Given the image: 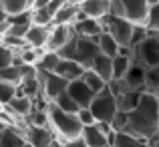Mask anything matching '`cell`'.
<instances>
[{"label": "cell", "instance_id": "f5cc1de1", "mask_svg": "<svg viewBox=\"0 0 159 147\" xmlns=\"http://www.w3.org/2000/svg\"><path fill=\"white\" fill-rule=\"evenodd\" d=\"M58 147H66V145H65V143H61V145H58Z\"/></svg>", "mask_w": 159, "mask_h": 147}, {"label": "cell", "instance_id": "8fae6325", "mask_svg": "<svg viewBox=\"0 0 159 147\" xmlns=\"http://www.w3.org/2000/svg\"><path fill=\"white\" fill-rule=\"evenodd\" d=\"M51 28H52V26H43V24H30V28H28L26 36H24L26 44H28V47H32V48L44 50V48H47V44H48Z\"/></svg>", "mask_w": 159, "mask_h": 147}, {"label": "cell", "instance_id": "52a82bcc", "mask_svg": "<svg viewBox=\"0 0 159 147\" xmlns=\"http://www.w3.org/2000/svg\"><path fill=\"white\" fill-rule=\"evenodd\" d=\"M133 58L139 61L145 67H159V34L149 32L135 48H133Z\"/></svg>", "mask_w": 159, "mask_h": 147}, {"label": "cell", "instance_id": "603a6c76", "mask_svg": "<svg viewBox=\"0 0 159 147\" xmlns=\"http://www.w3.org/2000/svg\"><path fill=\"white\" fill-rule=\"evenodd\" d=\"M26 137H24L22 127H8L2 133V147H24Z\"/></svg>", "mask_w": 159, "mask_h": 147}, {"label": "cell", "instance_id": "cb8c5ba5", "mask_svg": "<svg viewBox=\"0 0 159 147\" xmlns=\"http://www.w3.org/2000/svg\"><path fill=\"white\" fill-rule=\"evenodd\" d=\"M97 43H99V50H101L103 54H107V57H117L121 50V44L117 43L115 39H113L109 32H101V34L97 36Z\"/></svg>", "mask_w": 159, "mask_h": 147}, {"label": "cell", "instance_id": "681fc988", "mask_svg": "<svg viewBox=\"0 0 159 147\" xmlns=\"http://www.w3.org/2000/svg\"><path fill=\"white\" fill-rule=\"evenodd\" d=\"M155 95H157V99H159V89H157V91H155Z\"/></svg>", "mask_w": 159, "mask_h": 147}, {"label": "cell", "instance_id": "e575fe53", "mask_svg": "<svg viewBox=\"0 0 159 147\" xmlns=\"http://www.w3.org/2000/svg\"><path fill=\"white\" fill-rule=\"evenodd\" d=\"M16 93H18V89H16V87H12V85H8V83L0 81V103H2L4 107H6V103L14 97Z\"/></svg>", "mask_w": 159, "mask_h": 147}, {"label": "cell", "instance_id": "83f0119b", "mask_svg": "<svg viewBox=\"0 0 159 147\" xmlns=\"http://www.w3.org/2000/svg\"><path fill=\"white\" fill-rule=\"evenodd\" d=\"M83 81H85L87 85H89L91 89L95 91V93L103 91V89H105V87L109 85L105 79H103V77H99V75L95 73V71H91V69H87V71H85V75H83Z\"/></svg>", "mask_w": 159, "mask_h": 147}, {"label": "cell", "instance_id": "4fadbf2b", "mask_svg": "<svg viewBox=\"0 0 159 147\" xmlns=\"http://www.w3.org/2000/svg\"><path fill=\"white\" fill-rule=\"evenodd\" d=\"M85 67L81 65L79 61H73V58H61V62H58L57 71L54 73L61 75L65 81L73 83V81H79V79H83V75H85Z\"/></svg>", "mask_w": 159, "mask_h": 147}, {"label": "cell", "instance_id": "7a4b0ae2", "mask_svg": "<svg viewBox=\"0 0 159 147\" xmlns=\"http://www.w3.org/2000/svg\"><path fill=\"white\" fill-rule=\"evenodd\" d=\"M48 127L54 131V135H57V139L61 143L75 139V137H81L83 133V123L77 113L62 111L54 103L48 105Z\"/></svg>", "mask_w": 159, "mask_h": 147}, {"label": "cell", "instance_id": "f907efd6", "mask_svg": "<svg viewBox=\"0 0 159 147\" xmlns=\"http://www.w3.org/2000/svg\"><path fill=\"white\" fill-rule=\"evenodd\" d=\"M0 147H2V135H0Z\"/></svg>", "mask_w": 159, "mask_h": 147}, {"label": "cell", "instance_id": "7c38bea8", "mask_svg": "<svg viewBox=\"0 0 159 147\" xmlns=\"http://www.w3.org/2000/svg\"><path fill=\"white\" fill-rule=\"evenodd\" d=\"M145 73H147V67L133 58L127 75L123 77L125 85H127L129 89H135V91H145Z\"/></svg>", "mask_w": 159, "mask_h": 147}, {"label": "cell", "instance_id": "ee69618b", "mask_svg": "<svg viewBox=\"0 0 159 147\" xmlns=\"http://www.w3.org/2000/svg\"><path fill=\"white\" fill-rule=\"evenodd\" d=\"M8 28H10V22H0V34H6Z\"/></svg>", "mask_w": 159, "mask_h": 147}, {"label": "cell", "instance_id": "f35d334b", "mask_svg": "<svg viewBox=\"0 0 159 147\" xmlns=\"http://www.w3.org/2000/svg\"><path fill=\"white\" fill-rule=\"evenodd\" d=\"M149 34L147 26H139V24H135V30H133V39H131V50L137 47V44L141 43V40L145 39V36Z\"/></svg>", "mask_w": 159, "mask_h": 147}, {"label": "cell", "instance_id": "f546056e", "mask_svg": "<svg viewBox=\"0 0 159 147\" xmlns=\"http://www.w3.org/2000/svg\"><path fill=\"white\" fill-rule=\"evenodd\" d=\"M54 16L48 12L47 6L43 8H32V24H43V26H52Z\"/></svg>", "mask_w": 159, "mask_h": 147}, {"label": "cell", "instance_id": "3957f363", "mask_svg": "<svg viewBox=\"0 0 159 147\" xmlns=\"http://www.w3.org/2000/svg\"><path fill=\"white\" fill-rule=\"evenodd\" d=\"M149 2L147 0H113L111 2V14L127 18L129 22L145 26L149 16Z\"/></svg>", "mask_w": 159, "mask_h": 147}, {"label": "cell", "instance_id": "7402d4cb", "mask_svg": "<svg viewBox=\"0 0 159 147\" xmlns=\"http://www.w3.org/2000/svg\"><path fill=\"white\" fill-rule=\"evenodd\" d=\"M81 135H83V139L87 141L89 147H111L109 145V135H105L97 125H87V127H83Z\"/></svg>", "mask_w": 159, "mask_h": 147}, {"label": "cell", "instance_id": "4dcf8cb0", "mask_svg": "<svg viewBox=\"0 0 159 147\" xmlns=\"http://www.w3.org/2000/svg\"><path fill=\"white\" fill-rule=\"evenodd\" d=\"M159 89V67H147L145 73V91L155 93Z\"/></svg>", "mask_w": 159, "mask_h": 147}, {"label": "cell", "instance_id": "ab89813d", "mask_svg": "<svg viewBox=\"0 0 159 147\" xmlns=\"http://www.w3.org/2000/svg\"><path fill=\"white\" fill-rule=\"evenodd\" d=\"M28 28H30V26H26V24H10V28H8L6 34H12V36H18V39H24V36H26V32H28Z\"/></svg>", "mask_w": 159, "mask_h": 147}, {"label": "cell", "instance_id": "ac0fdd59", "mask_svg": "<svg viewBox=\"0 0 159 147\" xmlns=\"http://www.w3.org/2000/svg\"><path fill=\"white\" fill-rule=\"evenodd\" d=\"M83 12H81V6L77 2H66L61 10L54 14V22L52 24H66V26H73L75 22L83 18Z\"/></svg>", "mask_w": 159, "mask_h": 147}, {"label": "cell", "instance_id": "60d3db41", "mask_svg": "<svg viewBox=\"0 0 159 147\" xmlns=\"http://www.w3.org/2000/svg\"><path fill=\"white\" fill-rule=\"evenodd\" d=\"M65 145H66V147H89V145H87V141L83 139V135H81V137H75V139L65 141Z\"/></svg>", "mask_w": 159, "mask_h": 147}, {"label": "cell", "instance_id": "db71d44e", "mask_svg": "<svg viewBox=\"0 0 159 147\" xmlns=\"http://www.w3.org/2000/svg\"><path fill=\"white\" fill-rule=\"evenodd\" d=\"M107 2H113V0H107Z\"/></svg>", "mask_w": 159, "mask_h": 147}, {"label": "cell", "instance_id": "7dc6e473", "mask_svg": "<svg viewBox=\"0 0 159 147\" xmlns=\"http://www.w3.org/2000/svg\"><path fill=\"white\" fill-rule=\"evenodd\" d=\"M69 2H77V4H81V2H83V0H69Z\"/></svg>", "mask_w": 159, "mask_h": 147}, {"label": "cell", "instance_id": "ffe728a7", "mask_svg": "<svg viewBox=\"0 0 159 147\" xmlns=\"http://www.w3.org/2000/svg\"><path fill=\"white\" fill-rule=\"evenodd\" d=\"M141 97H143V91H135V89H123L119 91V93L115 95L117 99V107H119V111H133V109L139 105Z\"/></svg>", "mask_w": 159, "mask_h": 147}, {"label": "cell", "instance_id": "f6af8a7d", "mask_svg": "<svg viewBox=\"0 0 159 147\" xmlns=\"http://www.w3.org/2000/svg\"><path fill=\"white\" fill-rule=\"evenodd\" d=\"M0 22H8V14H6V10H4L2 6H0Z\"/></svg>", "mask_w": 159, "mask_h": 147}, {"label": "cell", "instance_id": "d6a6232c", "mask_svg": "<svg viewBox=\"0 0 159 147\" xmlns=\"http://www.w3.org/2000/svg\"><path fill=\"white\" fill-rule=\"evenodd\" d=\"M145 26H147L149 32L159 34V4L149 8V16H147V24H145Z\"/></svg>", "mask_w": 159, "mask_h": 147}, {"label": "cell", "instance_id": "c3c4849f", "mask_svg": "<svg viewBox=\"0 0 159 147\" xmlns=\"http://www.w3.org/2000/svg\"><path fill=\"white\" fill-rule=\"evenodd\" d=\"M24 147H34V145H30V143H28V141H26V143H24Z\"/></svg>", "mask_w": 159, "mask_h": 147}, {"label": "cell", "instance_id": "7bdbcfd3", "mask_svg": "<svg viewBox=\"0 0 159 147\" xmlns=\"http://www.w3.org/2000/svg\"><path fill=\"white\" fill-rule=\"evenodd\" d=\"M149 147H159V131L149 139Z\"/></svg>", "mask_w": 159, "mask_h": 147}, {"label": "cell", "instance_id": "d4e9b609", "mask_svg": "<svg viewBox=\"0 0 159 147\" xmlns=\"http://www.w3.org/2000/svg\"><path fill=\"white\" fill-rule=\"evenodd\" d=\"M58 62H61V54L57 50H48L44 48L43 54H40L39 62H36V69L39 71H57Z\"/></svg>", "mask_w": 159, "mask_h": 147}, {"label": "cell", "instance_id": "836d02e7", "mask_svg": "<svg viewBox=\"0 0 159 147\" xmlns=\"http://www.w3.org/2000/svg\"><path fill=\"white\" fill-rule=\"evenodd\" d=\"M14 57H16V53H14V50H12V48H8L6 44H2V43H0V69L14 65Z\"/></svg>", "mask_w": 159, "mask_h": 147}, {"label": "cell", "instance_id": "277c9868", "mask_svg": "<svg viewBox=\"0 0 159 147\" xmlns=\"http://www.w3.org/2000/svg\"><path fill=\"white\" fill-rule=\"evenodd\" d=\"M101 22H103L105 32H109V34H111L121 47L131 48V39H133L135 24L129 22L127 18H121V16H115V14H107Z\"/></svg>", "mask_w": 159, "mask_h": 147}, {"label": "cell", "instance_id": "6da1fadb", "mask_svg": "<svg viewBox=\"0 0 159 147\" xmlns=\"http://www.w3.org/2000/svg\"><path fill=\"white\" fill-rule=\"evenodd\" d=\"M157 131H159V99L155 93L143 91L139 105L133 111H129L125 133L149 141Z\"/></svg>", "mask_w": 159, "mask_h": 147}, {"label": "cell", "instance_id": "e0dca14e", "mask_svg": "<svg viewBox=\"0 0 159 147\" xmlns=\"http://www.w3.org/2000/svg\"><path fill=\"white\" fill-rule=\"evenodd\" d=\"M73 30L77 32L79 36H87V39H97L101 32H105V28H103V22L97 18H87V16H83L79 22L73 24Z\"/></svg>", "mask_w": 159, "mask_h": 147}, {"label": "cell", "instance_id": "484cf974", "mask_svg": "<svg viewBox=\"0 0 159 147\" xmlns=\"http://www.w3.org/2000/svg\"><path fill=\"white\" fill-rule=\"evenodd\" d=\"M131 62H133L131 54H121L119 53L117 57H113V79H123L127 75Z\"/></svg>", "mask_w": 159, "mask_h": 147}, {"label": "cell", "instance_id": "9a60e30c", "mask_svg": "<svg viewBox=\"0 0 159 147\" xmlns=\"http://www.w3.org/2000/svg\"><path fill=\"white\" fill-rule=\"evenodd\" d=\"M79 6L87 18L103 20L107 14H111V2H107V0H83Z\"/></svg>", "mask_w": 159, "mask_h": 147}, {"label": "cell", "instance_id": "8992f818", "mask_svg": "<svg viewBox=\"0 0 159 147\" xmlns=\"http://www.w3.org/2000/svg\"><path fill=\"white\" fill-rule=\"evenodd\" d=\"M36 77H39V83H40V95L48 103H52L58 95H62L69 89V81H65L54 71H39L36 69Z\"/></svg>", "mask_w": 159, "mask_h": 147}, {"label": "cell", "instance_id": "5bb4252c", "mask_svg": "<svg viewBox=\"0 0 159 147\" xmlns=\"http://www.w3.org/2000/svg\"><path fill=\"white\" fill-rule=\"evenodd\" d=\"M73 34H75L73 26H66V24H52L47 48H48V50H57V53H58V50H61L66 43H69V39H70Z\"/></svg>", "mask_w": 159, "mask_h": 147}, {"label": "cell", "instance_id": "d6986e66", "mask_svg": "<svg viewBox=\"0 0 159 147\" xmlns=\"http://www.w3.org/2000/svg\"><path fill=\"white\" fill-rule=\"evenodd\" d=\"M109 145L111 147H149V141L135 137V135H129L125 131H113L109 135Z\"/></svg>", "mask_w": 159, "mask_h": 147}, {"label": "cell", "instance_id": "8d00e7d4", "mask_svg": "<svg viewBox=\"0 0 159 147\" xmlns=\"http://www.w3.org/2000/svg\"><path fill=\"white\" fill-rule=\"evenodd\" d=\"M127 119H129V113L117 111V115L113 117V121H111L113 131H125V127H127Z\"/></svg>", "mask_w": 159, "mask_h": 147}, {"label": "cell", "instance_id": "ba28073f", "mask_svg": "<svg viewBox=\"0 0 159 147\" xmlns=\"http://www.w3.org/2000/svg\"><path fill=\"white\" fill-rule=\"evenodd\" d=\"M24 137L30 145L34 147H58L61 141L57 139L54 131L51 127H34V125H26L24 129Z\"/></svg>", "mask_w": 159, "mask_h": 147}, {"label": "cell", "instance_id": "2e32d148", "mask_svg": "<svg viewBox=\"0 0 159 147\" xmlns=\"http://www.w3.org/2000/svg\"><path fill=\"white\" fill-rule=\"evenodd\" d=\"M32 109H34V101L24 97V95H18V93L6 103V111H10L12 115L18 117V119H26L32 113Z\"/></svg>", "mask_w": 159, "mask_h": 147}, {"label": "cell", "instance_id": "816d5d0a", "mask_svg": "<svg viewBox=\"0 0 159 147\" xmlns=\"http://www.w3.org/2000/svg\"><path fill=\"white\" fill-rule=\"evenodd\" d=\"M2 39H4V34H0V43H2Z\"/></svg>", "mask_w": 159, "mask_h": 147}, {"label": "cell", "instance_id": "5b68a950", "mask_svg": "<svg viewBox=\"0 0 159 147\" xmlns=\"http://www.w3.org/2000/svg\"><path fill=\"white\" fill-rule=\"evenodd\" d=\"M89 109L93 111V115H95L97 121H109V123H111L113 117H115L117 111H119L117 99H115V95H113L111 87L107 85L103 91H99V93L93 97V103H91Z\"/></svg>", "mask_w": 159, "mask_h": 147}, {"label": "cell", "instance_id": "9c48e42d", "mask_svg": "<svg viewBox=\"0 0 159 147\" xmlns=\"http://www.w3.org/2000/svg\"><path fill=\"white\" fill-rule=\"evenodd\" d=\"M79 36V34H77ZM101 53L99 50V43L97 39H87V36H79L77 40V58L75 61H79L85 69H89L91 62H93V58L97 57V54Z\"/></svg>", "mask_w": 159, "mask_h": 147}, {"label": "cell", "instance_id": "f1b7e54d", "mask_svg": "<svg viewBox=\"0 0 159 147\" xmlns=\"http://www.w3.org/2000/svg\"><path fill=\"white\" fill-rule=\"evenodd\" d=\"M52 103L57 105V107H61L62 111H69V113H77L79 109H81V107H79V103H77V101H75V99L69 95V91H65L62 95H58V97L54 99Z\"/></svg>", "mask_w": 159, "mask_h": 147}, {"label": "cell", "instance_id": "d590c367", "mask_svg": "<svg viewBox=\"0 0 159 147\" xmlns=\"http://www.w3.org/2000/svg\"><path fill=\"white\" fill-rule=\"evenodd\" d=\"M8 22L10 24H26V26H30L32 24V8L30 10H24V12H18V14L8 16Z\"/></svg>", "mask_w": 159, "mask_h": 147}, {"label": "cell", "instance_id": "30bf717a", "mask_svg": "<svg viewBox=\"0 0 159 147\" xmlns=\"http://www.w3.org/2000/svg\"><path fill=\"white\" fill-rule=\"evenodd\" d=\"M66 91H69V95L79 103V107H91V103H93V97L97 95L85 81H83V79L69 83V89H66Z\"/></svg>", "mask_w": 159, "mask_h": 147}, {"label": "cell", "instance_id": "bcb514c9", "mask_svg": "<svg viewBox=\"0 0 159 147\" xmlns=\"http://www.w3.org/2000/svg\"><path fill=\"white\" fill-rule=\"evenodd\" d=\"M149 2V6H155V4H159V0H147Z\"/></svg>", "mask_w": 159, "mask_h": 147}, {"label": "cell", "instance_id": "4316f807", "mask_svg": "<svg viewBox=\"0 0 159 147\" xmlns=\"http://www.w3.org/2000/svg\"><path fill=\"white\" fill-rule=\"evenodd\" d=\"M0 6L6 10L8 16H12V14H18V12L30 10L32 0H0Z\"/></svg>", "mask_w": 159, "mask_h": 147}, {"label": "cell", "instance_id": "b9f144b4", "mask_svg": "<svg viewBox=\"0 0 159 147\" xmlns=\"http://www.w3.org/2000/svg\"><path fill=\"white\" fill-rule=\"evenodd\" d=\"M8 127H10V125H8V121H6V119H4V117H2V115H0V135H2V133H4V131H6V129H8Z\"/></svg>", "mask_w": 159, "mask_h": 147}, {"label": "cell", "instance_id": "1f68e13d", "mask_svg": "<svg viewBox=\"0 0 159 147\" xmlns=\"http://www.w3.org/2000/svg\"><path fill=\"white\" fill-rule=\"evenodd\" d=\"M77 40H79V36H77V32H75V34L69 39V43L58 50L61 58H73V61L77 58Z\"/></svg>", "mask_w": 159, "mask_h": 147}, {"label": "cell", "instance_id": "74e56055", "mask_svg": "<svg viewBox=\"0 0 159 147\" xmlns=\"http://www.w3.org/2000/svg\"><path fill=\"white\" fill-rule=\"evenodd\" d=\"M77 115H79V119H81L83 127H87V125H95V123H97V119H95L93 111H91L89 107H81V109L77 111Z\"/></svg>", "mask_w": 159, "mask_h": 147}, {"label": "cell", "instance_id": "44dd1931", "mask_svg": "<svg viewBox=\"0 0 159 147\" xmlns=\"http://www.w3.org/2000/svg\"><path fill=\"white\" fill-rule=\"evenodd\" d=\"M89 69H91V71H95L99 77H103L107 83H111V81H113V58H111V57H107V54L99 53L97 57L93 58V62H91Z\"/></svg>", "mask_w": 159, "mask_h": 147}]
</instances>
